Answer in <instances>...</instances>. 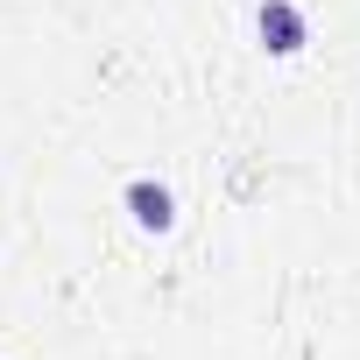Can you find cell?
I'll use <instances>...</instances> for the list:
<instances>
[{
	"label": "cell",
	"mask_w": 360,
	"mask_h": 360,
	"mask_svg": "<svg viewBox=\"0 0 360 360\" xmlns=\"http://www.w3.org/2000/svg\"><path fill=\"white\" fill-rule=\"evenodd\" d=\"M134 205H141V219H148V226H162V219H169V198H162V191H134Z\"/></svg>",
	"instance_id": "obj_1"
}]
</instances>
